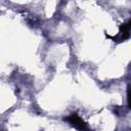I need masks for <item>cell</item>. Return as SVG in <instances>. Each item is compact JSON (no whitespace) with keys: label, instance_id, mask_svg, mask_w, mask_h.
I'll return each instance as SVG.
<instances>
[{"label":"cell","instance_id":"cell-1","mask_svg":"<svg viewBox=\"0 0 131 131\" xmlns=\"http://www.w3.org/2000/svg\"><path fill=\"white\" fill-rule=\"evenodd\" d=\"M64 121H67L68 123H70L71 125H73L76 129H78L79 131H86L88 130V126L87 124L80 118L79 115H77L76 113L75 114H72L68 117L64 118Z\"/></svg>","mask_w":131,"mask_h":131},{"label":"cell","instance_id":"cell-2","mask_svg":"<svg viewBox=\"0 0 131 131\" xmlns=\"http://www.w3.org/2000/svg\"><path fill=\"white\" fill-rule=\"evenodd\" d=\"M129 32H130V21H126L125 24L121 25L120 27V32L117 36H110V35H106V37L113 39L114 41L116 42H122L126 39L129 38Z\"/></svg>","mask_w":131,"mask_h":131}]
</instances>
